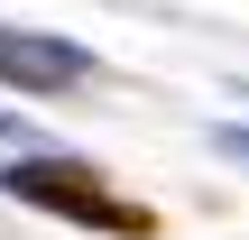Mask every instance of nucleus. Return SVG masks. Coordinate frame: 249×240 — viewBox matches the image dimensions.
<instances>
[{
  "mask_svg": "<svg viewBox=\"0 0 249 240\" xmlns=\"http://www.w3.org/2000/svg\"><path fill=\"white\" fill-rule=\"evenodd\" d=\"M0 194L9 203H28V213H55V222H83V231H111V240H148V203H129V194H111L102 185V166H83V157H9L0 166Z\"/></svg>",
  "mask_w": 249,
  "mask_h": 240,
  "instance_id": "1",
  "label": "nucleus"
},
{
  "mask_svg": "<svg viewBox=\"0 0 249 240\" xmlns=\"http://www.w3.org/2000/svg\"><path fill=\"white\" fill-rule=\"evenodd\" d=\"M83 74H92L83 46L37 37V28H0V83H18V92H65V83H83Z\"/></svg>",
  "mask_w": 249,
  "mask_h": 240,
  "instance_id": "2",
  "label": "nucleus"
},
{
  "mask_svg": "<svg viewBox=\"0 0 249 240\" xmlns=\"http://www.w3.org/2000/svg\"><path fill=\"white\" fill-rule=\"evenodd\" d=\"M213 148H222L231 166H249V129H213Z\"/></svg>",
  "mask_w": 249,
  "mask_h": 240,
  "instance_id": "3",
  "label": "nucleus"
},
{
  "mask_svg": "<svg viewBox=\"0 0 249 240\" xmlns=\"http://www.w3.org/2000/svg\"><path fill=\"white\" fill-rule=\"evenodd\" d=\"M0 139H18V120H9V111H0Z\"/></svg>",
  "mask_w": 249,
  "mask_h": 240,
  "instance_id": "4",
  "label": "nucleus"
}]
</instances>
